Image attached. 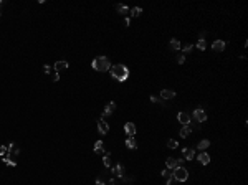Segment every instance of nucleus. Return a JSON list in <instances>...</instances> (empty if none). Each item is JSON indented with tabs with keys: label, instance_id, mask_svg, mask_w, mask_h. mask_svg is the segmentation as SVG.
Segmentation results:
<instances>
[{
	"label": "nucleus",
	"instance_id": "33",
	"mask_svg": "<svg viewBox=\"0 0 248 185\" xmlns=\"http://www.w3.org/2000/svg\"><path fill=\"white\" fill-rule=\"evenodd\" d=\"M162 177H164V178H170V177H172L170 170H162Z\"/></svg>",
	"mask_w": 248,
	"mask_h": 185
},
{
	"label": "nucleus",
	"instance_id": "20",
	"mask_svg": "<svg viewBox=\"0 0 248 185\" xmlns=\"http://www.w3.org/2000/svg\"><path fill=\"white\" fill-rule=\"evenodd\" d=\"M126 146H128L129 149H132V150L137 149V142H136L134 137H128V139H126Z\"/></svg>",
	"mask_w": 248,
	"mask_h": 185
},
{
	"label": "nucleus",
	"instance_id": "32",
	"mask_svg": "<svg viewBox=\"0 0 248 185\" xmlns=\"http://www.w3.org/2000/svg\"><path fill=\"white\" fill-rule=\"evenodd\" d=\"M177 63L179 64H184L185 63V55H182V53L179 55V56H177Z\"/></svg>",
	"mask_w": 248,
	"mask_h": 185
},
{
	"label": "nucleus",
	"instance_id": "37",
	"mask_svg": "<svg viewBox=\"0 0 248 185\" xmlns=\"http://www.w3.org/2000/svg\"><path fill=\"white\" fill-rule=\"evenodd\" d=\"M129 23H131V18H129V17H126V20H124V25H126V27H129Z\"/></svg>",
	"mask_w": 248,
	"mask_h": 185
},
{
	"label": "nucleus",
	"instance_id": "22",
	"mask_svg": "<svg viewBox=\"0 0 248 185\" xmlns=\"http://www.w3.org/2000/svg\"><path fill=\"white\" fill-rule=\"evenodd\" d=\"M169 46H170V48H172V50H180V41H179V40L177 38H172V40H170V43H169Z\"/></svg>",
	"mask_w": 248,
	"mask_h": 185
},
{
	"label": "nucleus",
	"instance_id": "25",
	"mask_svg": "<svg viewBox=\"0 0 248 185\" xmlns=\"http://www.w3.org/2000/svg\"><path fill=\"white\" fill-rule=\"evenodd\" d=\"M2 160H4L7 165H10V167H17V162H15L13 159H8V157H2Z\"/></svg>",
	"mask_w": 248,
	"mask_h": 185
},
{
	"label": "nucleus",
	"instance_id": "3",
	"mask_svg": "<svg viewBox=\"0 0 248 185\" xmlns=\"http://www.w3.org/2000/svg\"><path fill=\"white\" fill-rule=\"evenodd\" d=\"M172 177H174V180H177V182H185L189 178V172L185 167H175L172 170Z\"/></svg>",
	"mask_w": 248,
	"mask_h": 185
},
{
	"label": "nucleus",
	"instance_id": "29",
	"mask_svg": "<svg viewBox=\"0 0 248 185\" xmlns=\"http://www.w3.org/2000/svg\"><path fill=\"white\" fill-rule=\"evenodd\" d=\"M108 185H121V180L119 178H116V177H113V178L108 180Z\"/></svg>",
	"mask_w": 248,
	"mask_h": 185
},
{
	"label": "nucleus",
	"instance_id": "12",
	"mask_svg": "<svg viewBox=\"0 0 248 185\" xmlns=\"http://www.w3.org/2000/svg\"><path fill=\"white\" fill-rule=\"evenodd\" d=\"M68 66H70V64H68V61H63V60H60V61H56V63H55V71L56 73H60V71H63V70H68Z\"/></svg>",
	"mask_w": 248,
	"mask_h": 185
},
{
	"label": "nucleus",
	"instance_id": "2",
	"mask_svg": "<svg viewBox=\"0 0 248 185\" xmlns=\"http://www.w3.org/2000/svg\"><path fill=\"white\" fill-rule=\"evenodd\" d=\"M91 66H93V70H96V71H109V68H111V61L108 60L106 56H96L94 60H93V63H91Z\"/></svg>",
	"mask_w": 248,
	"mask_h": 185
},
{
	"label": "nucleus",
	"instance_id": "35",
	"mask_svg": "<svg viewBox=\"0 0 248 185\" xmlns=\"http://www.w3.org/2000/svg\"><path fill=\"white\" fill-rule=\"evenodd\" d=\"M53 81H60V73L55 71V75H53Z\"/></svg>",
	"mask_w": 248,
	"mask_h": 185
},
{
	"label": "nucleus",
	"instance_id": "4",
	"mask_svg": "<svg viewBox=\"0 0 248 185\" xmlns=\"http://www.w3.org/2000/svg\"><path fill=\"white\" fill-rule=\"evenodd\" d=\"M192 116H194V119L198 122V124H200V122H205V121H207V112L202 109V107H197V109L194 111V114H192Z\"/></svg>",
	"mask_w": 248,
	"mask_h": 185
},
{
	"label": "nucleus",
	"instance_id": "14",
	"mask_svg": "<svg viewBox=\"0 0 248 185\" xmlns=\"http://www.w3.org/2000/svg\"><path fill=\"white\" fill-rule=\"evenodd\" d=\"M166 165H167V169H175V167H179V160L177 159H174V157H167V160H166Z\"/></svg>",
	"mask_w": 248,
	"mask_h": 185
},
{
	"label": "nucleus",
	"instance_id": "31",
	"mask_svg": "<svg viewBox=\"0 0 248 185\" xmlns=\"http://www.w3.org/2000/svg\"><path fill=\"white\" fill-rule=\"evenodd\" d=\"M151 101H152V103H159V104H164V103H162V99H160L159 96H156V94H152V96H151Z\"/></svg>",
	"mask_w": 248,
	"mask_h": 185
},
{
	"label": "nucleus",
	"instance_id": "34",
	"mask_svg": "<svg viewBox=\"0 0 248 185\" xmlns=\"http://www.w3.org/2000/svg\"><path fill=\"white\" fill-rule=\"evenodd\" d=\"M43 71H45L46 75H50V73H51V66H50V64H45V66H43Z\"/></svg>",
	"mask_w": 248,
	"mask_h": 185
},
{
	"label": "nucleus",
	"instance_id": "16",
	"mask_svg": "<svg viewBox=\"0 0 248 185\" xmlns=\"http://www.w3.org/2000/svg\"><path fill=\"white\" fill-rule=\"evenodd\" d=\"M116 10H117V13H119V15H129V13H131V8L126 7V5H117Z\"/></svg>",
	"mask_w": 248,
	"mask_h": 185
},
{
	"label": "nucleus",
	"instance_id": "24",
	"mask_svg": "<svg viewBox=\"0 0 248 185\" xmlns=\"http://www.w3.org/2000/svg\"><path fill=\"white\" fill-rule=\"evenodd\" d=\"M142 13V8L141 7H134V8H131V17H139V15Z\"/></svg>",
	"mask_w": 248,
	"mask_h": 185
},
{
	"label": "nucleus",
	"instance_id": "7",
	"mask_svg": "<svg viewBox=\"0 0 248 185\" xmlns=\"http://www.w3.org/2000/svg\"><path fill=\"white\" fill-rule=\"evenodd\" d=\"M98 131H99V134H108L109 132V126H108V122L104 119H99L98 121Z\"/></svg>",
	"mask_w": 248,
	"mask_h": 185
},
{
	"label": "nucleus",
	"instance_id": "18",
	"mask_svg": "<svg viewBox=\"0 0 248 185\" xmlns=\"http://www.w3.org/2000/svg\"><path fill=\"white\" fill-rule=\"evenodd\" d=\"M190 132H192V127H190V124L189 126H184V127L180 129V132H179V134H180V137H189V135H190Z\"/></svg>",
	"mask_w": 248,
	"mask_h": 185
},
{
	"label": "nucleus",
	"instance_id": "17",
	"mask_svg": "<svg viewBox=\"0 0 248 185\" xmlns=\"http://www.w3.org/2000/svg\"><path fill=\"white\" fill-rule=\"evenodd\" d=\"M94 152L96 154H103L104 152V142L103 141H96L94 142Z\"/></svg>",
	"mask_w": 248,
	"mask_h": 185
},
{
	"label": "nucleus",
	"instance_id": "5",
	"mask_svg": "<svg viewBox=\"0 0 248 185\" xmlns=\"http://www.w3.org/2000/svg\"><path fill=\"white\" fill-rule=\"evenodd\" d=\"M113 174H114V177L116 178H121L124 174H126V169H124V165L123 164H116L113 167Z\"/></svg>",
	"mask_w": 248,
	"mask_h": 185
},
{
	"label": "nucleus",
	"instance_id": "1",
	"mask_svg": "<svg viewBox=\"0 0 248 185\" xmlns=\"http://www.w3.org/2000/svg\"><path fill=\"white\" fill-rule=\"evenodd\" d=\"M109 73H111V76H113L114 79H117L119 83H124L129 78V70H128V66H124V64H111Z\"/></svg>",
	"mask_w": 248,
	"mask_h": 185
},
{
	"label": "nucleus",
	"instance_id": "21",
	"mask_svg": "<svg viewBox=\"0 0 248 185\" xmlns=\"http://www.w3.org/2000/svg\"><path fill=\"white\" fill-rule=\"evenodd\" d=\"M209 146H210V141H209V139H203V141H200V142L197 144L198 150H205V149H209Z\"/></svg>",
	"mask_w": 248,
	"mask_h": 185
},
{
	"label": "nucleus",
	"instance_id": "9",
	"mask_svg": "<svg viewBox=\"0 0 248 185\" xmlns=\"http://www.w3.org/2000/svg\"><path fill=\"white\" fill-rule=\"evenodd\" d=\"M175 98V91L172 89H162L160 91V99H174Z\"/></svg>",
	"mask_w": 248,
	"mask_h": 185
},
{
	"label": "nucleus",
	"instance_id": "15",
	"mask_svg": "<svg viewBox=\"0 0 248 185\" xmlns=\"http://www.w3.org/2000/svg\"><path fill=\"white\" fill-rule=\"evenodd\" d=\"M198 162L202 165H209L210 164V155L207 152H202V154H198Z\"/></svg>",
	"mask_w": 248,
	"mask_h": 185
},
{
	"label": "nucleus",
	"instance_id": "38",
	"mask_svg": "<svg viewBox=\"0 0 248 185\" xmlns=\"http://www.w3.org/2000/svg\"><path fill=\"white\" fill-rule=\"evenodd\" d=\"M2 5H4V2H2V0H0V8H2ZM0 15H2V10H0Z\"/></svg>",
	"mask_w": 248,
	"mask_h": 185
},
{
	"label": "nucleus",
	"instance_id": "8",
	"mask_svg": "<svg viewBox=\"0 0 248 185\" xmlns=\"http://www.w3.org/2000/svg\"><path fill=\"white\" fill-rule=\"evenodd\" d=\"M124 131H126L128 137H134L136 135V126L132 124V122H126V124H124Z\"/></svg>",
	"mask_w": 248,
	"mask_h": 185
},
{
	"label": "nucleus",
	"instance_id": "30",
	"mask_svg": "<svg viewBox=\"0 0 248 185\" xmlns=\"http://www.w3.org/2000/svg\"><path fill=\"white\" fill-rule=\"evenodd\" d=\"M8 152V147L7 146H0V157H5Z\"/></svg>",
	"mask_w": 248,
	"mask_h": 185
},
{
	"label": "nucleus",
	"instance_id": "10",
	"mask_svg": "<svg viewBox=\"0 0 248 185\" xmlns=\"http://www.w3.org/2000/svg\"><path fill=\"white\" fill-rule=\"evenodd\" d=\"M177 119H179V122H180V124H184V126L190 124V116H189L187 112H179L177 114Z\"/></svg>",
	"mask_w": 248,
	"mask_h": 185
},
{
	"label": "nucleus",
	"instance_id": "23",
	"mask_svg": "<svg viewBox=\"0 0 248 185\" xmlns=\"http://www.w3.org/2000/svg\"><path fill=\"white\" fill-rule=\"evenodd\" d=\"M103 164H104V167H111V154L109 152H106V154H104V155H103Z\"/></svg>",
	"mask_w": 248,
	"mask_h": 185
},
{
	"label": "nucleus",
	"instance_id": "26",
	"mask_svg": "<svg viewBox=\"0 0 248 185\" xmlns=\"http://www.w3.org/2000/svg\"><path fill=\"white\" fill-rule=\"evenodd\" d=\"M197 48L203 51V50L207 48V41H205V40H200V38H198V41H197Z\"/></svg>",
	"mask_w": 248,
	"mask_h": 185
},
{
	"label": "nucleus",
	"instance_id": "36",
	"mask_svg": "<svg viewBox=\"0 0 248 185\" xmlns=\"http://www.w3.org/2000/svg\"><path fill=\"white\" fill-rule=\"evenodd\" d=\"M174 182H175V180H174V177H170V178H167V184L166 185H174Z\"/></svg>",
	"mask_w": 248,
	"mask_h": 185
},
{
	"label": "nucleus",
	"instance_id": "6",
	"mask_svg": "<svg viewBox=\"0 0 248 185\" xmlns=\"http://www.w3.org/2000/svg\"><path fill=\"white\" fill-rule=\"evenodd\" d=\"M225 46H227V43L223 41V40H215V41L212 43V50L213 51H218V53H220V51L225 50Z\"/></svg>",
	"mask_w": 248,
	"mask_h": 185
},
{
	"label": "nucleus",
	"instance_id": "28",
	"mask_svg": "<svg viewBox=\"0 0 248 185\" xmlns=\"http://www.w3.org/2000/svg\"><path fill=\"white\" fill-rule=\"evenodd\" d=\"M180 48H182V51H184V53H190V51H192V48H194V45H190V43H187V45L180 46Z\"/></svg>",
	"mask_w": 248,
	"mask_h": 185
},
{
	"label": "nucleus",
	"instance_id": "11",
	"mask_svg": "<svg viewBox=\"0 0 248 185\" xmlns=\"http://www.w3.org/2000/svg\"><path fill=\"white\" fill-rule=\"evenodd\" d=\"M114 109H116V103H114V101H111V103L106 106V109L103 111V116H101V119H106L108 116H109V114L114 111Z\"/></svg>",
	"mask_w": 248,
	"mask_h": 185
},
{
	"label": "nucleus",
	"instance_id": "19",
	"mask_svg": "<svg viewBox=\"0 0 248 185\" xmlns=\"http://www.w3.org/2000/svg\"><path fill=\"white\" fill-rule=\"evenodd\" d=\"M96 185H106V170L101 172V174L98 175V178H96Z\"/></svg>",
	"mask_w": 248,
	"mask_h": 185
},
{
	"label": "nucleus",
	"instance_id": "13",
	"mask_svg": "<svg viewBox=\"0 0 248 185\" xmlns=\"http://www.w3.org/2000/svg\"><path fill=\"white\" fill-rule=\"evenodd\" d=\"M182 155H184L185 160H192L195 157V150L194 149H185L184 147V149H182Z\"/></svg>",
	"mask_w": 248,
	"mask_h": 185
},
{
	"label": "nucleus",
	"instance_id": "27",
	"mask_svg": "<svg viewBox=\"0 0 248 185\" xmlns=\"http://www.w3.org/2000/svg\"><path fill=\"white\" fill-rule=\"evenodd\" d=\"M177 146H179L177 141H174V139H169V141H167V147H169V149H175Z\"/></svg>",
	"mask_w": 248,
	"mask_h": 185
}]
</instances>
